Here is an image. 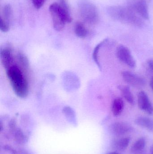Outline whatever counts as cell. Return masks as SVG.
<instances>
[{"label": "cell", "instance_id": "cell-1", "mask_svg": "<svg viewBox=\"0 0 153 154\" xmlns=\"http://www.w3.org/2000/svg\"><path fill=\"white\" fill-rule=\"evenodd\" d=\"M23 69L15 64L6 69V74L15 94L19 97L25 98L28 94V79L23 71Z\"/></svg>", "mask_w": 153, "mask_h": 154}, {"label": "cell", "instance_id": "cell-2", "mask_svg": "<svg viewBox=\"0 0 153 154\" xmlns=\"http://www.w3.org/2000/svg\"><path fill=\"white\" fill-rule=\"evenodd\" d=\"M49 10L54 29L57 31H62L66 23H70L72 21L69 8L65 0H61L59 4H52L49 6Z\"/></svg>", "mask_w": 153, "mask_h": 154}, {"label": "cell", "instance_id": "cell-3", "mask_svg": "<svg viewBox=\"0 0 153 154\" xmlns=\"http://www.w3.org/2000/svg\"><path fill=\"white\" fill-rule=\"evenodd\" d=\"M107 11L112 19L123 23L136 27H141L143 24V20L140 16L127 6H110Z\"/></svg>", "mask_w": 153, "mask_h": 154}, {"label": "cell", "instance_id": "cell-4", "mask_svg": "<svg viewBox=\"0 0 153 154\" xmlns=\"http://www.w3.org/2000/svg\"><path fill=\"white\" fill-rule=\"evenodd\" d=\"M79 10L81 17L85 22L93 25L99 22V12L93 4L87 0H82L79 3Z\"/></svg>", "mask_w": 153, "mask_h": 154}, {"label": "cell", "instance_id": "cell-5", "mask_svg": "<svg viewBox=\"0 0 153 154\" xmlns=\"http://www.w3.org/2000/svg\"><path fill=\"white\" fill-rule=\"evenodd\" d=\"M127 7L143 19H149L148 5L145 0H128Z\"/></svg>", "mask_w": 153, "mask_h": 154}, {"label": "cell", "instance_id": "cell-6", "mask_svg": "<svg viewBox=\"0 0 153 154\" xmlns=\"http://www.w3.org/2000/svg\"><path fill=\"white\" fill-rule=\"evenodd\" d=\"M116 53L118 59L129 68H134L136 66L135 60L127 47L119 45L117 48Z\"/></svg>", "mask_w": 153, "mask_h": 154}, {"label": "cell", "instance_id": "cell-7", "mask_svg": "<svg viewBox=\"0 0 153 154\" xmlns=\"http://www.w3.org/2000/svg\"><path fill=\"white\" fill-rule=\"evenodd\" d=\"M121 75L127 84L135 88H140L146 85L145 79L143 77L129 71H123Z\"/></svg>", "mask_w": 153, "mask_h": 154}, {"label": "cell", "instance_id": "cell-8", "mask_svg": "<svg viewBox=\"0 0 153 154\" xmlns=\"http://www.w3.org/2000/svg\"><path fill=\"white\" fill-rule=\"evenodd\" d=\"M133 128L129 124L124 122H116L110 126V131L112 134L121 136L133 131Z\"/></svg>", "mask_w": 153, "mask_h": 154}, {"label": "cell", "instance_id": "cell-9", "mask_svg": "<svg viewBox=\"0 0 153 154\" xmlns=\"http://www.w3.org/2000/svg\"><path fill=\"white\" fill-rule=\"evenodd\" d=\"M137 102L140 109L150 115H153V106L144 91H140L137 95Z\"/></svg>", "mask_w": 153, "mask_h": 154}, {"label": "cell", "instance_id": "cell-10", "mask_svg": "<svg viewBox=\"0 0 153 154\" xmlns=\"http://www.w3.org/2000/svg\"><path fill=\"white\" fill-rule=\"evenodd\" d=\"M1 58L2 64L5 69L10 66L14 62V57L11 50L8 48L1 50Z\"/></svg>", "mask_w": 153, "mask_h": 154}, {"label": "cell", "instance_id": "cell-11", "mask_svg": "<svg viewBox=\"0 0 153 154\" xmlns=\"http://www.w3.org/2000/svg\"><path fill=\"white\" fill-rule=\"evenodd\" d=\"M131 138L130 137H122L115 140L112 143L113 149L117 151H125L128 147Z\"/></svg>", "mask_w": 153, "mask_h": 154}, {"label": "cell", "instance_id": "cell-12", "mask_svg": "<svg viewBox=\"0 0 153 154\" xmlns=\"http://www.w3.org/2000/svg\"><path fill=\"white\" fill-rule=\"evenodd\" d=\"M125 99L131 105H134L135 103L134 98L128 86L125 85H119L118 87Z\"/></svg>", "mask_w": 153, "mask_h": 154}, {"label": "cell", "instance_id": "cell-13", "mask_svg": "<svg viewBox=\"0 0 153 154\" xmlns=\"http://www.w3.org/2000/svg\"><path fill=\"white\" fill-rule=\"evenodd\" d=\"M137 125L153 132V119L146 117L140 116L135 120Z\"/></svg>", "mask_w": 153, "mask_h": 154}, {"label": "cell", "instance_id": "cell-14", "mask_svg": "<svg viewBox=\"0 0 153 154\" xmlns=\"http://www.w3.org/2000/svg\"><path fill=\"white\" fill-rule=\"evenodd\" d=\"M124 106L125 104L124 101L121 98L117 97L115 98L112 102L111 106V110L113 115L116 117L121 115L124 109Z\"/></svg>", "mask_w": 153, "mask_h": 154}, {"label": "cell", "instance_id": "cell-15", "mask_svg": "<svg viewBox=\"0 0 153 154\" xmlns=\"http://www.w3.org/2000/svg\"><path fill=\"white\" fill-rule=\"evenodd\" d=\"M146 146V140L144 137H140L132 146L130 152L133 154H138L142 152Z\"/></svg>", "mask_w": 153, "mask_h": 154}, {"label": "cell", "instance_id": "cell-16", "mask_svg": "<svg viewBox=\"0 0 153 154\" xmlns=\"http://www.w3.org/2000/svg\"><path fill=\"white\" fill-rule=\"evenodd\" d=\"M75 32L77 37L84 38L88 34V30L83 23L77 22L75 26Z\"/></svg>", "mask_w": 153, "mask_h": 154}, {"label": "cell", "instance_id": "cell-17", "mask_svg": "<svg viewBox=\"0 0 153 154\" xmlns=\"http://www.w3.org/2000/svg\"><path fill=\"white\" fill-rule=\"evenodd\" d=\"M14 140L17 143L22 144L25 143L26 137L20 128H16L14 131Z\"/></svg>", "mask_w": 153, "mask_h": 154}, {"label": "cell", "instance_id": "cell-18", "mask_svg": "<svg viewBox=\"0 0 153 154\" xmlns=\"http://www.w3.org/2000/svg\"><path fill=\"white\" fill-rule=\"evenodd\" d=\"M107 41V39H105L104 40L102 41V42L100 43H99V44L96 46L94 48V51H93V58L94 60V61L95 63L97 64V66H98L100 69H101L100 64L99 61V51L101 47Z\"/></svg>", "mask_w": 153, "mask_h": 154}, {"label": "cell", "instance_id": "cell-19", "mask_svg": "<svg viewBox=\"0 0 153 154\" xmlns=\"http://www.w3.org/2000/svg\"><path fill=\"white\" fill-rule=\"evenodd\" d=\"M2 14V18H3L4 20L9 23V21L12 14V10L11 6L10 5L7 4L4 5L3 9ZM1 17H2L1 16Z\"/></svg>", "mask_w": 153, "mask_h": 154}, {"label": "cell", "instance_id": "cell-20", "mask_svg": "<svg viewBox=\"0 0 153 154\" xmlns=\"http://www.w3.org/2000/svg\"><path fill=\"white\" fill-rule=\"evenodd\" d=\"M63 111L67 119H69L72 122H73L75 121V115L73 110H72V109L67 107L65 108L64 109H63Z\"/></svg>", "mask_w": 153, "mask_h": 154}, {"label": "cell", "instance_id": "cell-21", "mask_svg": "<svg viewBox=\"0 0 153 154\" xmlns=\"http://www.w3.org/2000/svg\"><path fill=\"white\" fill-rule=\"evenodd\" d=\"M0 29L3 32H7L9 30V23L5 21L2 17L0 19Z\"/></svg>", "mask_w": 153, "mask_h": 154}, {"label": "cell", "instance_id": "cell-22", "mask_svg": "<svg viewBox=\"0 0 153 154\" xmlns=\"http://www.w3.org/2000/svg\"><path fill=\"white\" fill-rule=\"evenodd\" d=\"M46 0H32V2L35 8L39 9L43 6Z\"/></svg>", "mask_w": 153, "mask_h": 154}, {"label": "cell", "instance_id": "cell-23", "mask_svg": "<svg viewBox=\"0 0 153 154\" xmlns=\"http://www.w3.org/2000/svg\"><path fill=\"white\" fill-rule=\"evenodd\" d=\"M4 149L6 152H8L11 154H17L18 152L12 146L9 145H5L4 146Z\"/></svg>", "mask_w": 153, "mask_h": 154}, {"label": "cell", "instance_id": "cell-24", "mask_svg": "<svg viewBox=\"0 0 153 154\" xmlns=\"http://www.w3.org/2000/svg\"><path fill=\"white\" fill-rule=\"evenodd\" d=\"M9 127L10 130L14 131L16 129V121L14 120H11L9 123Z\"/></svg>", "mask_w": 153, "mask_h": 154}, {"label": "cell", "instance_id": "cell-25", "mask_svg": "<svg viewBox=\"0 0 153 154\" xmlns=\"http://www.w3.org/2000/svg\"><path fill=\"white\" fill-rule=\"evenodd\" d=\"M147 67L150 72L153 74V60H149L147 62Z\"/></svg>", "mask_w": 153, "mask_h": 154}, {"label": "cell", "instance_id": "cell-26", "mask_svg": "<svg viewBox=\"0 0 153 154\" xmlns=\"http://www.w3.org/2000/svg\"><path fill=\"white\" fill-rule=\"evenodd\" d=\"M150 86L153 91V77L150 80Z\"/></svg>", "mask_w": 153, "mask_h": 154}, {"label": "cell", "instance_id": "cell-27", "mask_svg": "<svg viewBox=\"0 0 153 154\" xmlns=\"http://www.w3.org/2000/svg\"><path fill=\"white\" fill-rule=\"evenodd\" d=\"M28 154L27 152H25V151L24 150H20L19 152H18V154Z\"/></svg>", "mask_w": 153, "mask_h": 154}, {"label": "cell", "instance_id": "cell-28", "mask_svg": "<svg viewBox=\"0 0 153 154\" xmlns=\"http://www.w3.org/2000/svg\"><path fill=\"white\" fill-rule=\"evenodd\" d=\"M107 154H121L119 153L118 152H110L108 153Z\"/></svg>", "mask_w": 153, "mask_h": 154}, {"label": "cell", "instance_id": "cell-29", "mask_svg": "<svg viewBox=\"0 0 153 154\" xmlns=\"http://www.w3.org/2000/svg\"><path fill=\"white\" fill-rule=\"evenodd\" d=\"M150 153L151 154H153V145L150 148Z\"/></svg>", "mask_w": 153, "mask_h": 154}]
</instances>
